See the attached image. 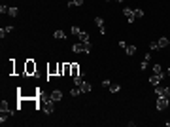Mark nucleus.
<instances>
[{
  "instance_id": "14",
  "label": "nucleus",
  "mask_w": 170,
  "mask_h": 127,
  "mask_svg": "<svg viewBox=\"0 0 170 127\" xmlns=\"http://www.w3.org/2000/svg\"><path fill=\"white\" fill-rule=\"evenodd\" d=\"M155 95L157 97H165V87L159 84V86H155Z\"/></svg>"
},
{
  "instance_id": "30",
  "label": "nucleus",
  "mask_w": 170,
  "mask_h": 127,
  "mask_svg": "<svg viewBox=\"0 0 170 127\" xmlns=\"http://www.w3.org/2000/svg\"><path fill=\"white\" fill-rule=\"evenodd\" d=\"M83 4V0H74V6H81Z\"/></svg>"
},
{
  "instance_id": "34",
  "label": "nucleus",
  "mask_w": 170,
  "mask_h": 127,
  "mask_svg": "<svg viewBox=\"0 0 170 127\" xmlns=\"http://www.w3.org/2000/svg\"><path fill=\"white\" fill-rule=\"evenodd\" d=\"M106 2H110V0H106Z\"/></svg>"
},
{
  "instance_id": "32",
  "label": "nucleus",
  "mask_w": 170,
  "mask_h": 127,
  "mask_svg": "<svg viewBox=\"0 0 170 127\" xmlns=\"http://www.w3.org/2000/svg\"><path fill=\"white\" fill-rule=\"evenodd\" d=\"M165 123H166V125H168V127H170V120H168V122H165Z\"/></svg>"
},
{
  "instance_id": "27",
  "label": "nucleus",
  "mask_w": 170,
  "mask_h": 127,
  "mask_svg": "<svg viewBox=\"0 0 170 127\" xmlns=\"http://www.w3.org/2000/svg\"><path fill=\"white\" fill-rule=\"evenodd\" d=\"M0 14H2V15H4V14H8V6H4V4L0 6Z\"/></svg>"
},
{
  "instance_id": "33",
  "label": "nucleus",
  "mask_w": 170,
  "mask_h": 127,
  "mask_svg": "<svg viewBox=\"0 0 170 127\" xmlns=\"http://www.w3.org/2000/svg\"><path fill=\"white\" fill-rule=\"evenodd\" d=\"M115 2H125V0H115Z\"/></svg>"
},
{
  "instance_id": "25",
  "label": "nucleus",
  "mask_w": 170,
  "mask_h": 127,
  "mask_svg": "<svg viewBox=\"0 0 170 127\" xmlns=\"http://www.w3.org/2000/svg\"><path fill=\"white\" fill-rule=\"evenodd\" d=\"M148 67H149V61H146V59H144V61H142V65H140V70H146Z\"/></svg>"
},
{
  "instance_id": "20",
  "label": "nucleus",
  "mask_w": 170,
  "mask_h": 127,
  "mask_svg": "<svg viewBox=\"0 0 170 127\" xmlns=\"http://www.w3.org/2000/svg\"><path fill=\"white\" fill-rule=\"evenodd\" d=\"M134 15H136V19H142L144 17V10L142 8H134Z\"/></svg>"
},
{
  "instance_id": "7",
  "label": "nucleus",
  "mask_w": 170,
  "mask_h": 127,
  "mask_svg": "<svg viewBox=\"0 0 170 127\" xmlns=\"http://www.w3.org/2000/svg\"><path fill=\"white\" fill-rule=\"evenodd\" d=\"M0 112L8 114V116H13V112H11V108H9V105L6 103V101H2V103H0Z\"/></svg>"
},
{
  "instance_id": "12",
  "label": "nucleus",
  "mask_w": 170,
  "mask_h": 127,
  "mask_svg": "<svg viewBox=\"0 0 170 127\" xmlns=\"http://www.w3.org/2000/svg\"><path fill=\"white\" fill-rule=\"evenodd\" d=\"M157 44H159V48L163 50V48L170 46V40H168V38H165V36H163V38H159V40H157Z\"/></svg>"
},
{
  "instance_id": "11",
  "label": "nucleus",
  "mask_w": 170,
  "mask_h": 127,
  "mask_svg": "<svg viewBox=\"0 0 170 127\" xmlns=\"http://www.w3.org/2000/svg\"><path fill=\"white\" fill-rule=\"evenodd\" d=\"M80 89H81V93H89V91L93 89V86H91L89 82H83V84L80 86Z\"/></svg>"
},
{
  "instance_id": "13",
  "label": "nucleus",
  "mask_w": 170,
  "mask_h": 127,
  "mask_svg": "<svg viewBox=\"0 0 170 127\" xmlns=\"http://www.w3.org/2000/svg\"><path fill=\"white\" fill-rule=\"evenodd\" d=\"M8 15H9V17H17V15H19V8H15V6L8 8Z\"/></svg>"
},
{
  "instance_id": "8",
  "label": "nucleus",
  "mask_w": 170,
  "mask_h": 127,
  "mask_svg": "<svg viewBox=\"0 0 170 127\" xmlns=\"http://www.w3.org/2000/svg\"><path fill=\"white\" fill-rule=\"evenodd\" d=\"M49 97L55 101V103H59V101L63 99V91H61V89H53V91L49 93Z\"/></svg>"
},
{
  "instance_id": "1",
  "label": "nucleus",
  "mask_w": 170,
  "mask_h": 127,
  "mask_svg": "<svg viewBox=\"0 0 170 127\" xmlns=\"http://www.w3.org/2000/svg\"><path fill=\"white\" fill-rule=\"evenodd\" d=\"M72 51H74V53H91V42H89V44H85V42H81V44H74V46H72Z\"/></svg>"
},
{
  "instance_id": "6",
  "label": "nucleus",
  "mask_w": 170,
  "mask_h": 127,
  "mask_svg": "<svg viewBox=\"0 0 170 127\" xmlns=\"http://www.w3.org/2000/svg\"><path fill=\"white\" fill-rule=\"evenodd\" d=\"M94 25L98 27L100 34H106V25H104V19L102 17H94Z\"/></svg>"
},
{
  "instance_id": "5",
  "label": "nucleus",
  "mask_w": 170,
  "mask_h": 127,
  "mask_svg": "<svg viewBox=\"0 0 170 127\" xmlns=\"http://www.w3.org/2000/svg\"><path fill=\"white\" fill-rule=\"evenodd\" d=\"M123 15L127 17V21H129V23H134V19H136L134 10H132V8H125V10H123Z\"/></svg>"
},
{
  "instance_id": "2",
  "label": "nucleus",
  "mask_w": 170,
  "mask_h": 127,
  "mask_svg": "<svg viewBox=\"0 0 170 127\" xmlns=\"http://www.w3.org/2000/svg\"><path fill=\"white\" fill-rule=\"evenodd\" d=\"M168 103H170V99H168V97H157L155 106H157V110H165L166 106H168Z\"/></svg>"
},
{
  "instance_id": "29",
  "label": "nucleus",
  "mask_w": 170,
  "mask_h": 127,
  "mask_svg": "<svg viewBox=\"0 0 170 127\" xmlns=\"http://www.w3.org/2000/svg\"><path fill=\"white\" fill-rule=\"evenodd\" d=\"M102 86H104V87H110L112 84H110V80H104V82H102Z\"/></svg>"
},
{
  "instance_id": "26",
  "label": "nucleus",
  "mask_w": 170,
  "mask_h": 127,
  "mask_svg": "<svg viewBox=\"0 0 170 127\" xmlns=\"http://www.w3.org/2000/svg\"><path fill=\"white\" fill-rule=\"evenodd\" d=\"M70 31H72V34H74V36H78V34H80V31H81V29H80V27H72Z\"/></svg>"
},
{
  "instance_id": "16",
  "label": "nucleus",
  "mask_w": 170,
  "mask_h": 127,
  "mask_svg": "<svg viewBox=\"0 0 170 127\" xmlns=\"http://www.w3.org/2000/svg\"><path fill=\"white\" fill-rule=\"evenodd\" d=\"M34 70H36V65L32 63V61H28V63H27V74H32Z\"/></svg>"
},
{
  "instance_id": "18",
  "label": "nucleus",
  "mask_w": 170,
  "mask_h": 127,
  "mask_svg": "<svg viewBox=\"0 0 170 127\" xmlns=\"http://www.w3.org/2000/svg\"><path fill=\"white\" fill-rule=\"evenodd\" d=\"M74 84L80 87L81 84H83V74H78V76H74Z\"/></svg>"
},
{
  "instance_id": "17",
  "label": "nucleus",
  "mask_w": 170,
  "mask_h": 127,
  "mask_svg": "<svg viewBox=\"0 0 170 127\" xmlns=\"http://www.w3.org/2000/svg\"><path fill=\"white\" fill-rule=\"evenodd\" d=\"M125 53L127 55H134L136 53V46H127V48H125Z\"/></svg>"
},
{
  "instance_id": "10",
  "label": "nucleus",
  "mask_w": 170,
  "mask_h": 127,
  "mask_svg": "<svg viewBox=\"0 0 170 127\" xmlns=\"http://www.w3.org/2000/svg\"><path fill=\"white\" fill-rule=\"evenodd\" d=\"M11 31H13V27H11V25H8V27H4V29H0V38L4 40V36H8Z\"/></svg>"
},
{
  "instance_id": "35",
  "label": "nucleus",
  "mask_w": 170,
  "mask_h": 127,
  "mask_svg": "<svg viewBox=\"0 0 170 127\" xmlns=\"http://www.w3.org/2000/svg\"><path fill=\"white\" fill-rule=\"evenodd\" d=\"M168 40H170V38H168Z\"/></svg>"
},
{
  "instance_id": "23",
  "label": "nucleus",
  "mask_w": 170,
  "mask_h": 127,
  "mask_svg": "<svg viewBox=\"0 0 170 127\" xmlns=\"http://www.w3.org/2000/svg\"><path fill=\"white\" fill-rule=\"evenodd\" d=\"M70 70H72V74H74V76H78V74H80V68H78V65H70Z\"/></svg>"
},
{
  "instance_id": "9",
  "label": "nucleus",
  "mask_w": 170,
  "mask_h": 127,
  "mask_svg": "<svg viewBox=\"0 0 170 127\" xmlns=\"http://www.w3.org/2000/svg\"><path fill=\"white\" fill-rule=\"evenodd\" d=\"M78 38H80L81 42H85V44H89V42H91V36H89V32H85V31H80V34H78Z\"/></svg>"
},
{
  "instance_id": "24",
  "label": "nucleus",
  "mask_w": 170,
  "mask_h": 127,
  "mask_svg": "<svg viewBox=\"0 0 170 127\" xmlns=\"http://www.w3.org/2000/svg\"><path fill=\"white\" fill-rule=\"evenodd\" d=\"M80 93H81V89H80V87H78V86H76V87H74V89L70 91V95H72V97H78V95H80Z\"/></svg>"
},
{
  "instance_id": "3",
  "label": "nucleus",
  "mask_w": 170,
  "mask_h": 127,
  "mask_svg": "<svg viewBox=\"0 0 170 127\" xmlns=\"http://www.w3.org/2000/svg\"><path fill=\"white\" fill-rule=\"evenodd\" d=\"M163 78H166V72L153 74V76H149V84H151V86H159V84L163 82Z\"/></svg>"
},
{
  "instance_id": "28",
  "label": "nucleus",
  "mask_w": 170,
  "mask_h": 127,
  "mask_svg": "<svg viewBox=\"0 0 170 127\" xmlns=\"http://www.w3.org/2000/svg\"><path fill=\"white\" fill-rule=\"evenodd\" d=\"M165 97H168V99H170V87H165Z\"/></svg>"
},
{
  "instance_id": "31",
  "label": "nucleus",
  "mask_w": 170,
  "mask_h": 127,
  "mask_svg": "<svg viewBox=\"0 0 170 127\" xmlns=\"http://www.w3.org/2000/svg\"><path fill=\"white\" fill-rule=\"evenodd\" d=\"M166 76H170V65H168V70H166Z\"/></svg>"
},
{
  "instance_id": "15",
  "label": "nucleus",
  "mask_w": 170,
  "mask_h": 127,
  "mask_svg": "<svg viewBox=\"0 0 170 127\" xmlns=\"http://www.w3.org/2000/svg\"><path fill=\"white\" fill-rule=\"evenodd\" d=\"M53 36L57 38V40H64V38H66V34H64V31H55Z\"/></svg>"
},
{
  "instance_id": "4",
  "label": "nucleus",
  "mask_w": 170,
  "mask_h": 127,
  "mask_svg": "<svg viewBox=\"0 0 170 127\" xmlns=\"http://www.w3.org/2000/svg\"><path fill=\"white\" fill-rule=\"evenodd\" d=\"M53 110H55V101L49 97V99L44 103V112L45 114H53Z\"/></svg>"
},
{
  "instance_id": "21",
  "label": "nucleus",
  "mask_w": 170,
  "mask_h": 127,
  "mask_svg": "<svg viewBox=\"0 0 170 127\" xmlns=\"http://www.w3.org/2000/svg\"><path fill=\"white\" fill-rule=\"evenodd\" d=\"M161 72H163L161 65H159V63H155V65H153V74H161Z\"/></svg>"
},
{
  "instance_id": "19",
  "label": "nucleus",
  "mask_w": 170,
  "mask_h": 127,
  "mask_svg": "<svg viewBox=\"0 0 170 127\" xmlns=\"http://www.w3.org/2000/svg\"><path fill=\"white\" fill-rule=\"evenodd\" d=\"M119 91H121L119 84H112V86H110V93H119Z\"/></svg>"
},
{
  "instance_id": "22",
  "label": "nucleus",
  "mask_w": 170,
  "mask_h": 127,
  "mask_svg": "<svg viewBox=\"0 0 170 127\" xmlns=\"http://www.w3.org/2000/svg\"><path fill=\"white\" fill-rule=\"evenodd\" d=\"M159 50H161V48H159L157 42H151V44H149V51H159Z\"/></svg>"
}]
</instances>
